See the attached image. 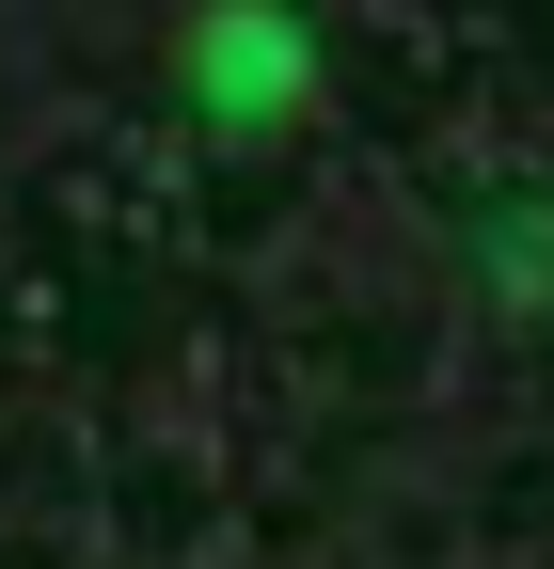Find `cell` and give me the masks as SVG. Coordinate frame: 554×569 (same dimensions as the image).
I'll list each match as a JSON object with an SVG mask.
<instances>
[{"instance_id": "obj_1", "label": "cell", "mask_w": 554, "mask_h": 569, "mask_svg": "<svg viewBox=\"0 0 554 569\" xmlns=\"http://www.w3.org/2000/svg\"><path fill=\"white\" fill-rule=\"evenodd\" d=\"M286 96H301V17H206V32H190V111L269 127Z\"/></svg>"}]
</instances>
